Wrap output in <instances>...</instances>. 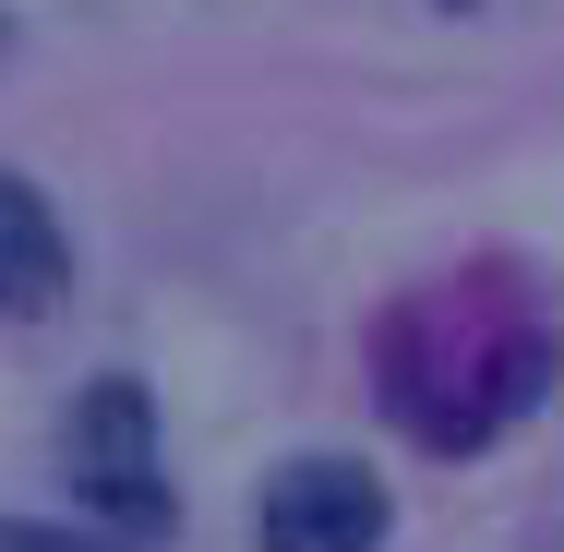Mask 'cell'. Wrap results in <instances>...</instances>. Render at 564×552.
<instances>
[{
    "label": "cell",
    "instance_id": "cell-6",
    "mask_svg": "<svg viewBox=\"0 0 564 552\" xmlns=\"http://www.w3.org/2000/svg\"><path fill=\"white\" fill-rule=\"evenodd\" d=\"M0 48H12V24H0Z\"/></svg>",
    "mask_w": 564,
    "mask_h": 552
},
{
    "label": "cell",
    "instance_id": "cell-4",
    "mask_svg": "<svg viewBox=\"0 0 564 552\" xmlns=\"http://www.w3.org/2000/svg\"><path fill=\"white\" fill-rule=\"evenodd\" d=\"M61 289H73V240H61V217H48L36 181L0 169V313L24 325V313H48Z\"/></svg>",
    "mask_w": 564,
    "mask_h": 552
},
{
    "label": "cell",
    "instance_id": "cell-3",
    "mask_svg": "<svg viewBox=\"0 0 564 552\" xmlns=\"http://www.w3.org/2000/svg\"><path fill=\"white\" fill-rule=\"evenodd\" d=\"M384 529H397V505H384V480L360 456H289L252 493V541L264 552H372Z\"/></svg>",
    "mask_w": 564,
    "mask_h": 552
},
{
    "label": "cell",
    "instance_id": "cell-2",
    "mask_svg": "<svg viewBox=\"0 0 564 552\" xmlns=\"http://www.w3.org/2000/svg\"><path fill=\"white\" fill-rule=\"evenodd\" d=\"M61 456H73V493H85V505L120 529V552L156 541V529L181 517L169 456H156V409H144V385H132V372H97V385H85V409H73Z\"/></svg>",
    "mask_w": 564,
    "mask_h": 552
},
{
    "label": "cell",
    "instance_id": "cell-1",
    "mask_svg": "<svg viewBox=\"0 0 564 552\" xmlns=\"http://www.w3.org/2000/svg\"><path fill=\"white\" fill-rule=\"evenodd\" d=\"M421 325H445V360L384 348V409L433 444V456L492 444L529 397H541V385H553V336L529 325V313H492L480 289H433V301H421Z\"/></svg>",
    "mask_w": 564,
    "mask_h": 552
},
{
    "label": "cell",
    "instance_id": "cell-5",
    "mask_svg": "<svg viewBox=\"0 0 564 552\" xmlns=\"http://www.w3.org/2000/svg\"><path fill=\"white\" fill-rule=\"evenodd\" d=\"M0 552H120V541H85V529H48V517H0Z\"/></svg>",
    "mask_w": 564,
    "mask_h": 552
}]
</instances>
